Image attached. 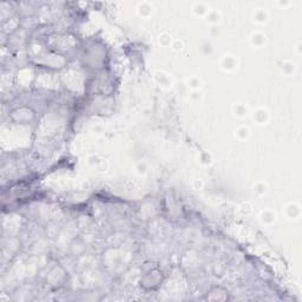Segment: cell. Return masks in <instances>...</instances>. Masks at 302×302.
I'll return each mask as SVG.
<instances>
[{"label": "cell", "instance_id": "obj_1", "mask_svg": "<svg viewBox=\"0 0 302 302\" xmlns=\"http://www.w3.org/2000/svg\"><path fill=\"white\" fill-rule=\"evenodd\" d=\"M162 282H163V275H162V271L158 269H154L142 279L141 287H143V288L146 290H154V289H157L158 287L162 285Z\"/></svg>", "mask_w": 302, "mask_h": 302}, {"label": "cell", "instance_id": "obj_2", "mask_svg": "<svg viewBox=\"0 0 302 302\" xmlns=\"http://www.w3.org/2000/svg\"><path fill=\"white\" fill-rule=\"evenodd\" d=\"M203 300L206 301H229L230 300V294L228 290L221 286H214L208 290L203 296Z\"/></svg>", "mask_w": 302, "mask_h": 302}, {"label": "cell", "instance_id": "obj_3", "mask_svg": "<svg viewBox=\"0 0 302 302\" xmlns=\"http://www.w3.org/2000/svg\"><path fill=\"white\" fill-rule=\"evenodd\" d=\"M14 111H16L17 113H20V117L13 119L14 122H17V123L26 124V123L31 122V120L35 118V112H33L30 108H18Z\"/></svg>", "mask_w": 302, "mask_h": 302}]
</instances>
